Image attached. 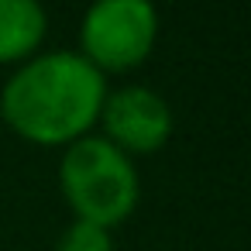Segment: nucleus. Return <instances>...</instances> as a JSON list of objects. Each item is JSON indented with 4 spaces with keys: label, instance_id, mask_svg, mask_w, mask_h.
Masks as SVG:
<instances>
[{
    "label": "nucleus",
    "instance_id": "7ed1b4c3",
    "mask_svg": "<svg viewBox=\"0 0 251 251\" xmlns=\"http://www.w3.org/2000/svg\"><path fill=\"white\" fill-rule=\"evenodd\" d=\"M162 18L148 0H97L79 18L76 52L103 76L134 73L158 45Z\"/></svg>",
    "mask_w": 251,
    "mask_h": 251
},
{
    "label": "nucleus",
    "instance_id": "20e7f679",
    "mask_svg": "<svg viewBox=\"0 0 251 251\" xmlns=\"http://www.w3.org/2000/svg\"><path fill=\"white\" fill-rule=\"evenodd\" d=\"M97 127H100L97 134H103L127 158L155 155L169 145L176 131V114L158 90L145 83H121L107 90Z\"/></svg>",
    "mask_w": 251,
    "mask_h": 251
},
{
    "label": "nucleus",
    "instance_id": "f03ea898",
    "mask_svg": "<svg viewBox=\"0 0 251 251\" xmlns=\"http://www.w3.org/2000/svg\"><path fill=\"white\" fill-rule=\"evenodd\" d=\"M59 189L76 220L114 230L138 210L141 176L134 158H127L121 148L93 131L62 148Z\"/></svg>",
    "mask_w": 251,
    "mask_h": 251
},
{
    "label": "nucleus",
    "instance_id": "39448f33",
    "mask_svg": "<svg viewBox=\"0 0 251 251\" xmlns=\"http://www.w3.org/2000/svg\"><path fill=\"white\" fill-rule=\"evenodd\" d=\"M49 38V11L38 0H0V66L18 69Z\"/></svg>",
    "mask_w": 251,
    "mask_h": 251
},
{
    "label": "nucleus",
    "instance_id": "f257e3e1",
    "mask_svg": "<svg viewBox=\"0 0 251 251\" xmlns=\"http://www.w3.org/2000/svg\"><path fill=\"white\" fill-rule=\"evenodd\" d=\"M110 83L76 49H42L0 90V117L28 145L69 148L93 134Z\"/></svg>",
    "mask_w": 251,
    "mask_h": 251
},
{
    "label": "nucleus",
    "instance_id": "423d86ee",
    "mask_svg": "<svg viewBox=\"0 0 251 251\" xmlns=\"http://www.w3.org/2000/svg\"><path fill=\"white\" fill-rule=\"evenodd\" d=\"M52 251H117V248H114V230L86 224V220H73L59 234Z\"/></svg>",
    "mask_w": 251,
    "mask_h": 251
}]
</instances>
